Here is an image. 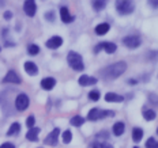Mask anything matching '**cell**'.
Returning <instances> with one entry per match:
<instances>
[{"label": "cell", "mask_w": 158, "mask_h": 148, "mask_svg": "<svg viewBox=\"0 0 158 148\" xmlns=\"http://www.w3.org/2000/svg\"><path fill=\"white\" fill-rule=\"evenodd\" d=\"M126 70H127L126 62L117 61V62H114V64H110V65H108V67H105L102 71H100V74L102 75L105 79H108V80H113V79L121 76V75L126 72Z\"/></svg>", "instance_id": "1"}, {"label": "cell", "mask_w": 158, "mask_h": 148, "mask_svg": "<svg viewBox=\"0 0 158 148\" xmlns=\"http://www.w3.org/2000/svg\"><path fill=\"white\" fill-rule=\"evenodd\" d=\"M67 61L72 70H75V71L85 70V64H83V60H82V56L77 53V52H70L67 56Z\"/></svg>", "instance_id": "2"}, {"label": "cell", "mask_w": 158, "mask_h": 148, "mask_svg": "<svg viewBox=\"0 0 158 148\" xmlns=\"http://www.w3.org/2000/svg\"><path fill=\"white\" fill-rule=\"evenodd\" d=\"M114 116V111L112 110H100V109H91L87 114V120L90 121H97L105 117H112Z\"/></svg>", "instance_id": "3"}, {"label": "cell", "mask_w": 158, "mask_h": 148, "mask_svg": "<svg viewBox=\"0 0 158 148\" xmlns=\"http://www.w3.org/2000/svg\"><path fill=\"white\" fill-rule=\"evenodd\" d=\"M135 4L134 2H116V10L120 15H130L134 11Z\"/></svg>", "instance_id": "4"}, {"label": "cell", "mask_w": 158, "mask_h": 148, "mask_svg": "<svg viewBox=\"0 0 158 148\" xmlns=\"http://www.w3.org/2000/svg\"><path fill=\"white\" fill-rule=\"evenodd\" d=\"M29 103H30V101H29V97L26 94H19L18 97H16V99H15V107H16V110H19V111H23L26 110L29 107Z\"/></svg>", "instance_id": "5"}, {"label": "cell", "mask_w": 158, "mask_h": 148, "mask_svg": "<svg viewBox=\"0 0 158 148\" xmlns=\"http://www.w3.org/2000/svg\"><path fill=\"white\" fill-rule=\"evenodd\" d=\"M140 38L138 35H127V37L123 38V44L126 45L127 48L130 49H136L140 46Z\"/></svg>", "instance_id": "6"}, {"label": "cell", "mask_w": 158, "mask_h": 148, "mask_svg": "<svg viewBox=\"0 0 158 148\" xmlns=\"http://www.w3.org/2000/svg\"><path fill=\"white\" fill-rule=\"evenodd\" d=\"M23 11L25 14L27 16H34L35 15V11H37V4H35V2H33V0H27V2H25L23 4Z\"/></svg>", "instance_id": "7"}, {"label": "cell", "mask_w": 158, "mask_h": 148, "mask_svg": "<svg viewBox=\"0 0 158 148\" xmlns=\"http://www.w3.org/2000/svg\"><path fill=\"white\" fill-rule=\"evenodd\" d=\"M59 134H60V129L59 128H55L51 133L45 137V144H49V146H56L57 144V139H59Z\"/></svg>", "instance_id": "8"}, {"label": "cell", "mask_w": 158, "mask_h": 148, "mask_svg": "<svg viewBox=\"0 0 158 148\" xmlns=\"http://www.w3.org/2000/svg\"><path fill=\"white\" fill-rule=\"evenodd\" d=\"M63 45V38L59 37V35H55V37L49 38L47 41V48L49 49H57Z\"/></svg>", "instance_id": "9"}, {"label": "cell", "mask_w": 158, "mask_h": 148, "mask_svg": "<svg viewBox=\"0 0 158 148\" xmlns=\"http://www.w3.org/2000/svg\"><path fill=\"white\" fill-rule=\"evenodd\" d=\"M3 82L4 83H15V84H19L21 83V78L16 75V72H14V71H10L7 75L4 76V79H3Z\"/></svg>", "instance_id": "10"}, {"label": "cell", "mask_w": 158, "mask_h": 148, "mask_svg": "<svg viewBox=\"0 0 158 148\" xmlns=\"http://www.w3.org/2000/svg\"><path fill=\"white\" fill-rule=\"evenodd\" d=\"M25 71H26V74L30 75V76H34V75L38 74L37 65H35L33 61H26L25 62Z\"/></svg>", "instance_id": "11"}, {"label": "cell", "mask_w": 158, "mask_h": 148, "mask_svg": "<svg viewBox=\"0 0 158 148\" xmlns=\"http://www.w3.org/2000/svg\"><path fill=\"white\" fill-rule=\"evenodd\" d=\"M78 82L81 86H91V84L97 83V79L93 78V76H87V75H82Z\"/></svg>", "instance_id": "12"}, {"label": "cell", "mask_w": 158, "mask_h": 148, "mask_svg": "<svg viewBox=\"0 0 158 148\" xmlns=\"http://www.w3.org/2000/svg\"><path fill=\"white\" fill-rule=\"evenodd\" d=\"M60 18L61 21L64 22V23H71L72 21H74V16H71L70 11H68L67 7H61L60 8Z\"/></svg>", "instance_id": "13"}, {"label": "cell", "mask_w": 158, "mask_h": 148, "mask_svg": "<svg viewBox=\"0 0 158 148\" xmlns=\"http://www.w3.org/2000/svg\"><path fill=\"white\" fill-rule=\"evenodd\" d=\"M55 84H56V80L53 78H45L41 80V87L44 90H52L55 87Z\"/></svg>", "instance_id": "14"}, {"label": "cell", "mask_w": 158, "mask_h": 148, "mask_svg": "<svg viewBox=\"0 0 158 148\" xmlns=\"http://www.w3.org/2000/svg\"><path fill=\"white\" fill-rule=\"evenodd\" d=\"M105 101L106 102H116V103H120V102L124 101V98L118 94H114V93H108L105 95Z\"/></svg>", "instance_id": "15"}, {"label": "cell", "mask_w": 158, "mask_h": 148, "mask_svg": "<svg viewBox=\"0 0 158 148\" xmlns=\"http://www.w3.org/2000/svg\"><path fill=\"white\" fill-rule=\"evenodd\" d=\"M38 133H40V128H31V129H29V132L26 133V139L30 141H37Z\"/></svg>", "instance_id": "16"}, {"label": "cell", "mask_w": 158, "mask_h": 148, "mask_svg": "<svg viewBox=\"0 0 158 148\" xmlns=\"http://www.w3.org/2000/svg\"><path fill=\"white\" fill-rule=\"evenodd\" d=\"M109 29H110V26L108 23H100L95 26V33H97L98 35H105L109 31Z\"/></svg>", "instance_id": "17"}, {"label": "cell", "mask_w": 158, "mask_h": 148, "mask_svg": "<svg viewBox=\"0 0 158 148\" xmlns=\"http://www.w3.org/2000/svg\"><path fill=\"white\" fill-rule=\"evenodd\" d=\"M112 130H113L114 136H121L124 133V122H121V121L116 122L113 125V128H112Z\"/></svg>", "instance_id": "18"}, {"label": "cell", "mask_w": 158, "mask_h": 148, "mask_svg": "<svg viewBox=\"0 0 158 148\" xmlns=\"http://www.w3.org/2000/svg\"><path fill=\"white\" fill-rule=\"evenodd\" d=\"M101 45H102V49L106 53H114L116 52V44H113V42H101Z\"/></svg>", "instance_id": "19"}, {"label": "cell", "mask_w": 158, "mask_h": 148, "mask_svg": "<svg viewBox=\"0 0 158 148\" xmlns=\"http://www.w3.org/2000/svg\"><path fill=\"white\" fill-rule=\"evenodd\" d=\"M143 137V130L142 128H134L132 129V140L135 143H138V141H140Z\"/></svg>", "instance_id": "20"}, {"label": "cell", "mask_w": 158, "mask_h": 148, "mask_svg": "<svg viewBox=\"0 0 158 148\" xmlns=\"http://www.w3.org/2000/svg\"><path fill=\"white\" fill-rule=\"evenodd\" d=\"M142 114H143V118H144L146 121H153L154 118H156V116H157L156 111L151 110V109H144Z\"/></svg>", "instance_id": "21"}, {"label": "cell", "mask_w": 158, "mask_h": 148, "mask_svg": "<svg viewBox=\"0 0 158 148\" xmlns=\"http://www.w3.org/2000/svg\"><path fill=\"white\" fill-rule=\"evenodd\" d=\"M71 125L72 126H82L85 122V118L83 117H81V116H75V117H72L71 118Z\"/></svg>", "instance_id": "22"}, {"label": "cell", "mask_w": 158, "mask_h": 148, "mask_svg": "<svg viewBox=\"0 0 158 148\" xmlns=\"http://www.w3.org/2000/svg\"><path fill=\"white\" fill-rule=\"evenodd\" d=\"M19 130H21V125H19L18 122H14V124L11 125V126H10L7 134H8V136H12V134H16V133H18Z\"/></svg>", "instance_id": "23"}, {"label": "cell", "mask_w": 158, "mask_h": 148, "mask_svg": "<svg viewBox=\"0 0 158 148\" xmlns=\"http://www.w3.org/2000/svg\"><path fill=\"white\" fill-rule=\"evenodd\" d=\"M27 52H29V54H31V56L38 54V53H40V48H38V45H35V44L29 45V46H27Z\"/></svg>", "instance_id": "24"}, {"label": "cell", "mask_w": 158, "mask_h": 148, "mask_svg": "<svg viewBox=\"0 0 158 148\" xmlns=\"http://www.w3.org/2000/svg\"><path fill=\"white\" fill-rule=\"evenodd\" d=\"M105 6H106V2H102V0H95V2H93V7H94V10H97V11L104 10Z\"/></svg>", "instance_id": "25"}, {"label": "cell", "mask_w": 158, "mask_h": 148, "mask_svg": "<svg viewBox=\"0 0 158 148\" xmlns=\"http://www.w3.org/2000/svg\"><path fill=\"white\" fill-rule=\"evenodd\" d=\"M146 148H158V143L156 141L154 137H150V139H147V141H146Z\"/></svg>", "instance_id": "26"}, {"label": "cell", "mask_w": 158, "mask_h": 148, "mask_svg": "<svg viewBox=\"0 0 158 148\" xmlns=\"http://www.w3.org/2000/svg\"><path fill=\"white\" fill-rule=\"evenodd\" d=\"M100 93H98L97 90H93V91H90V93H89V99L90 101H98L100 99Z\"/></svg>", "instance_id": "27"}, {"label": "cell", "mask_w": 158, "mask_h": 148, "mask_svg": "<svg viewBox=\"0 0 158 148\" xmlns=\"http://www.w3.org/2000/svg\"><path fill=\"white\" fill-rule=\"evenodd\" d=\"M71 140H72V133H71V130H65V132L63 133V143L68 144Z\"/></svg>", "instance_id": "28"}, {"label": "cell", "mask_w": 158, "mask_h": 148, "mask_svg": "<svg viewBox=\"0 0 158 148\" xmlns=\"http://www.w3.org/2000/svg\"><path fill=\"white\" fill-rule=\"evenodd\" d=\"M34 124H35V118L34 116H30V117H27V120H26V125H27L29 128H34Z\"/></svg>", "instance_id": "29"}, {"label": "cell", "mask_w": 158, "mask_h": 148, "mask_svg": "<svg viewBox=\"0 0 158 148\" xmlns=\"http://www.w3.org/2000/svg\"><path fill=\"white\" fill-rule=\"evenodd\" d=\"M98 147L100 148H113V146L109 143H106V141H101V143H98Z\"/></svg>", "instance_id": "30"}, {"label": "cell", "mask_w": 158, "mask_h": 148, "mask_svg": "<svg viewBox=\"0 0 158 148\" xmlns=\"http://www.w3.org/2000/svg\"><path fill=\"white\" fill-rule=\"evenodd\" d=\"M45 19H48V21H53L55 19V15H53V11H49V12H47V14H45Z\"/></svg>", "instance_id": "31"}, {"label": "cell", "mask_w": 158, "mask_h": 148, "mask_svg": "<svg viewBox=\"0 0 158 148\" xmlns=\"http://www.w3.org/2000/svg\"><path fill=\"white\" fill-rule=\"evenodd\" d=\"M108 132L106 130H104V132H101L100 134H97V139H108Z\"/></svg>", "instance_id": "32"}, {"label": "cell", "mask_w": 158, "mask_h": 148, "mask_svg": "<svg viewBox=\"0 0 158 148\" xmlns=\"http://www.w3.org/2000/svg\"><path fill=\"white\" fill-rule=\"evenodd\" d=\"M0 148H15V146L14 144H11V143H4V144L0 146Z\"/></svg>", "instance_id": "33"}, {"label": "cell", "mask_w": 158, "mask_h": 148, "mask_svg": "<svg viewBox=\"0 0 158 148\" xmlns=\"http://www.w3.org/2000/svg\"><path fill=\"white\" fill-rule=\"evenodd\" d=\"M12 18V12L11 11H6L4 12V19H7V21H8V19H11Z\"/></svg>", "instance_id": "34"}, {"label": "cell", "mask_w": 158, "mask_h": 148, "mask_svg": "<svg viewBox=\"0 0 158 148\" xmlns=\"http://www.w3.org/2000/svg\"><path fill=\"white\" fill-rule=\"evenodd\" d=\"M101 49H102V45H101V44H98V45H97V46H95V49H94V52H95V53H97V52H100V50H101Z\"/></svg>", "instance_id": "35"}, {"label": "cell", "mask_w": 158, "mask_h": 148, "mask_svg": "<svg viewBox=\"0 0 158 148\" xmlns=\"http://www.w3.org/2000/svg\"><path fill=\"white\" fill-rule=\"evenodd\" d=\"M149 3L153 6V7H157V6H158V2H149Z\"/></svg>", "instance_id": "36"}, {"label": "cell", "mask_w": 158, "mask_h": 148, "mask_svg": "<svg viewBox=\"0 0 158 148\" xmlns=\"http://www.w3.org/2000/svg\"><path fill=\"white\" fill-rule=\"evenodd\" d=\"M128 83H130V84H135V83H136V80H130Z\"/></svg>", "instance_id": "37"}, {"label": "cell", "mask_w": 158, "mask_h": 148, "mask_svg": "<svg viewBox=\"0 0 158 148\" xmlns=\"http://www.w3.org/2000/svg\"><path fill=\"white\" fill-rule=\"evenodd\" d=\"M157 133H158V128H157Z\"/></svg>", "instance_id": "38"}, {"label": "cell", "mask_w": 158, "mask_h": 148, "mask_svg": "<svg viewBox=\"0 0 158 148\" xmlns=\"http://www.w3.org/2000/svg\"><path fill=\"white\" fill-rule=\"evenodd\" d=\"M134 148H138V147H134Z\"/></svg>", "instance_id": "39"}, {"label": "cell", "mask_w": 158, "mask_h": 148, "mask_svg": "<svg viewBox=\"0 0 158 148\" xmlns=\"http://www.w3.org/2000/svg\"><path fill=\"white\" fill-rule=\"evenodd\" d=\"M0 50H2V48H0Z\"/></svg>", "instance_id": "40"}, {"label": "cell", "mask_w": 158, "mask_h": 148, "mask_svg": "<svg viewBox=\"0 0 158 148\" xmlns=\"http://www.w3.org/2000/svg\"><path fill=\"white\" fill-rule=\"evenodd\" d=\"M40 148H41V147H40Z\"/></svg>", "instance_id": "41"}]
</instances>
